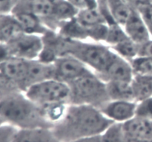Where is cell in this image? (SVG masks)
Masks as SVG:
<instances>
[{"label":"cell","instance_id":"8992f818","mask_svg":"<svg viewBox=\"0 0 152 142\" xmlns=\"http://www.w3.org/2000/svg\"><path fill=\"white\" fill-rule=\"evenodd\" d=\"M13 57L28 60L38 59L43 48L42 36L22 33L7 43Z\"/></svg>","mask_w":152,"mask_h":142},{"label":"cell","instance_id":"836d02e7","mask_svg":"<svg viewBox=\"0 0 152 142\" xmlns=\"http://www.w3.org/2000/svg\"><path fill=\"white\" fill-rule=\"evenodd\" d=\"M138 56L152 57V38L142 45H140Z\"/></svg>","mask_w":152,"mask_h":142},{"label":"cell","instance_id":"2e32d148","mask_svg":"<svg viewBox=\"0 0 152 142\" xmlns=\"http://www.w3.org/2000/svg\"><path fill=\"white\" fill-rule=\"evenodd\" d=\"M52 78H54L53 63H45L38 59L29 60L27 89L36 83Z\"/></svg>","mask_w":152,"mask_h":142},{"label":"cell","instance_id":"603a6c76","mask_svg":"<svg viewBox=\"0 0 152 142\" xmlns=\"http://www.w3.org/2000/svg\"><path fill=\"white\" fill-rule=\"evenodd\" d=\"M69 104H53L42 107V111L47 121L52 127L59 121L65 116Z\"/></svg>","mask_w":152,"mask_h":142},{"label":"cell","instance_id":"6da1fadb","mask_svg":"<svg viewBox=\"0 0 152 142\" xmlns=\"http://www.w3.org/2000/svg\"><path fill=\"white\" fill-rule=\"evenodd\" d=\"M113 123L96 107L70 104L64 117L51 129L59 142H69L102 135Z\"/></svg>","mask_w":152,"mask_h":142},{"label":"cell","instance_id":"f546056e","mask_svg":"<svg viewBox=\"0 0 152 142\" xmlns=\"http://www.w3.org/2000/svg\"><path fill=\"white\" fill-rule=\"evenodd\" d=\"M137 10L140 12L142 17L143 18L151 34L152 33V1H148Z\"/></svg>","mask_w":152,"mask_h":142},{"label":"cell","instance_id":"484cf974","mask_svg":"<svg viewBox=\"0 0 152 142\" xmlns=\"http://www.w3.org/2000/svg\"><path fill=\"white\" fill-rule=\"evenodd\" d=\"M134 74L152 76V57L138 56L131 61Z\"/></svg>","mask_w":152,"mask_h":142},{"label":"cell","instance_id":"d4e9b609","mask_svg":"<svg viewBox=\"0 0 152 142\" xmlns=\"http://www.w3.org/2000/svg\"><path fill=\"white\" fill-rule=\"evenodd\" d=\"M129 38L122 25L117 23L108 25V34H107L105 44L111 47Z\"/></svg>","mask_w":152,"mask_h":142},{"label":"cell","instance_id":"ac0fdd59","mask_svg":"<svg viewBox=\"0 0 152 142\" xmlns=\"http://www.w3.org/2000/svg\"><path fill=\"white\" fill-rule=\"evenodd\" d=\"M131 84L137 103L152 96V76L135 74Z\"/></svg>","mask_w":152,"mask_h":142},{"label":"cell","instance_id":"8fae6325","mask_svg":"<svg viewBox=\"0 0 152 142\" xmlns=\"http://www.w3.org/2000/svg\"><path fill=\"white\" fill-rule=\"evenodd\" d=\"M134 74L130 61L116 54L105 71L96 75L107 83L111 81L131 82Z\"/></svg>","mask_w":152,"mask_h":142},{"label":"cell","instance_id":"1f68e13d","mask_svg":"<svg viewBox=\"0 0 152 142\" xmlns=\"http://www.w3.org/2000/svg\"><path fill=\"white\" fill-rule=\"evenodd\" d=\"M16 3V0H0V15L10 14Z\"/></svg>","mask_w":152,"mask_h":142},{"label":"cell","instance_id":"7a4b0ae2","mask_svg":"<svg viewBox=\"0 0 152 142\" xmlns=\"http://www.w3.org/2000/svg\"><path fill=\"white\" fill-rule=\"evenodd\" d=\"M0 116L18 129L37 127L52 128L41 107L29 99L22 92L0 100Z\"/></svg>","mask_w":152,"mask_h":142},{"label":"cell","instance_id":"cb8c5ba5","mask_svg":"<svg viewBox=\"0 0 152 142\" xmlns=\"http://www.w3.org/2000/svg\"><path fill=\"white\" fill-rule=\"evenodd\" d=\"M101 137L102 142H123L127 136L123 124L113 123L101 135Z\"/></svg>","mask_w":152,"mask_h":142},{"label":"cell","instance_id":"3957f363","mask_svg":"<svg viewBox=\"0 0 152 142\" xmlns=\"http://www.w3.org/2000/svg\"><path fill=\"white\" fill-rule=\"evenodd\" d=\"M67 54L77 57L95 74H99L105 71L116 54L104 43L65 38L63 55Z\"/></svg>","mask_w":152,"mask_h":142},{"label":"cell","instance_id":"e0dca14e","mask_svg":"<svg viewBox=\"0 0 152 142\" xmlns=\"http://www.w3.org/2000/svg\"><path fill=\"white\" fill-rule=\"evenodd\" d=\"M22 33L20 24L11 13L0 15V42L8 43Z\"/></svg>","mask_w":152,"mask_h":142},{"label":"cell","instance_id":"5b68a950","mask_svg":"<svg viewBox=\"0 0 152 142\" xmlns=\"http://www.w3.org/2000/svg\"><path fill=\"white\" fill-rule=\"evenodd\" d=\"M24 93L40 107L59 103L70 104L71 91L69 85L55 78L32 85Z\"/></svg>","mask_w":152,"mask_h":142},{"label":"cell","instance_id":"d6986e66","mask_svg":"<svg viewBox=\"0 0 152 142\" xmlns=\"http://www.w3.org/2000/svg\"><path fill=\"white\" fill-rule=\"evenodd\" d=\"M106 87L110 101H135L131 82H107Z\"/></svg>","mask_w":152,"mask_h":142},{"label":"cell","instance_id":"4dcf8cb0","mask_svg":"<svg viewBox=\"0 0 152 142\" xmlns=\"http://www.w3.org/2000/svg\"><path fill=\"white\" fill-rule=\"evenodd\" d=\"M78 10L97 7V0H67Z\"/></svg>","mask_w":152,"mask_h":142},{"label":"cell","instance_id":"ba28073f","mask_svg":"<svg viewBox=\"0 0 152 142\" xmlns=\"http://www.w3.org/2000/svg\"><path fill=\"white\" fill-rule=\"evenodd\" d=\"M29 60L12 57L0 65V71L22 92L27 89Z\"/></svg>","mask_w":152,"mask_h":142},{"label":"cell","instance_id":"7c38bea8","mask_svg":"<svg viewBox=\"0 0 152 142\" xmlns=\"http://www.w3.org/2000/svg\"><path fill=\"white\" fill-rule=\"evenodd\" d=\"M11 14L20 24L24 33L43 36L50 30L39 18L23 7L15 5Z\"/></svg>","mask_w":152,"mask_h":142},{"label":"cell","instance_id":"7402d4cb","mask_svg":"<svg viewBox=\"0 0 152 142\" xmlns=\"http://www.w3.org/2000/svg\"><path fill=\"white\" fill-rule=\"evenodd\" d=\"M111 49L117 55L131 62L132 60L138 57L140 45L137 44L130 39H127L124 41L111 46Z\"/></svg>","mask_w":152,"mask_h":142},{"label":"cell","instance_id":"d590c367","mask_svg":"<svg viewBox=\"0 0 152 142\" xmlns=\"http://www.w3.org/2000/svg\"><path fill=\"white\" fill-rule=\"evenodd\" d=\"M123 142H143V141H138V140L134 139V138H129V137H126V138L125 139V141Z\"/></svg>","mask_w":152,"mask_h":142},{"label":"cell","instance_id":"9a60e30c","mask_svg":"<svg viewBox=\"0 0 152 142\" xmlns=\"http://www.w3.org/2000/svg\"><path fill=\"white\" fill-rule=\"evenodd\" d=\"M12 142H59L51 128L19 129Z\"/></svg>","mask_w":152,"mask_h":142},{"label":"cell","instance_id":"f1b7e54d","mask_svg":"<svg viewBox=\"0 0 152 142\" xmlns=\"http://www.w3.org/2000/svg\"><path fill=\"white\" fill-rule=\"evenodd\" d=\"M18 128L8 123H4L0 125V142H12Z\"/></svg>","mask_w":152,"mask_h":142},{"label":"cell","instance_id":"ffe728a7","mask_svg":"<svg viewBox=\"0 0 152 142\" xmlns=\"http://www.w3.org/2000/svg\"><path fill=\"white\" fill-rule=\"evenodd\" d=\"M56 32L69 40L82 41L88 40L87 29L77 20L76 17L62 23Z\"/></svg>","mask_w":152,"mask_h":142},{"label":"cell","instance_id":"9c48e42d","mask_svg":"<svg viewBox=\"0 0 152 142\" xmlns=\"http://www.w3.org/2000/svg\"><path fill=\"white\" fill-rule=\"evenodd\" d=\"M56 0H16V5L27 9L39 18L48 29L56 31L53 16Z\"/></svg>","mask_w":152,"mask_h":142},{"label":"cell","instance_id":"d6a6232c","mask_svg":"<svg viewBox=\"0 0 152 142\" xmlns=\"http://www.w3.org/2000/svg\"><path fill=\"white\" fill-rule=\"evenodd\" d=\"M10 48L7 43L0 42V65L12 57Z\"/></svg>","mask_w":152,"mask_h":142},{"label":"cell","instance_id":"5bb4252c","mask_svg":"<svg viewBox=\"0 0 152 142\" xmlns=\"http://www.w3.org/2000/svg\"><path fill=\"white\" fill-rule=\"evenodd\" d=\"M123 27L129 38L138 45L143 44L151 38L143 18L135 9Z\"/></svg>","mask_w":152,"mask_h":142},{"label":"cell","instance_id":"e575fe53","mask_svg":"<svg viewBox=\"0 0 152 142\" xmlns=\"http://www.w3.org/2000/svg\"><path fill=\"white\" fill-rule=\"evenodd\" d=\"M69 142H102V137L100 135H96V136L87 137V138H80V139L74 140Z\"/></svg>","mask_w":152,"mask_h":142},{"label":"cell","instance_id":"83f0119b","mask_svg":"<svg viewBox=\"0 0 152 142\" xmlns=\"http://www.w3.org/2000/svg\"><path fill=\"white\" fill-rule=\"evenodd\" d=\"M136 116L152 120V96L137 103Z\"/></svg>","mask_w":152,"mask_h":142},{"label":"cell","instance_id":"52a82bcc","mask_svg":"<svg viewBox=\"0 0 152 142\" xmlns=\"http://www.w3.org/2000/svg\"><path fill=\"white\" fill-rule=\"evenodd\" d=\"M54 78L69 84L77 79L93 71L72 55L61 56L53 63Z\"/></svg>","mask_w":152,"mask_h":142},{"label":"cell","instance_id":"277c9868","mask_svg":"<svg viewBox=\"0 0 152 142\" xmlns=\"http://www.w3.org/2000/svg\"><path fill=\"white\" fill-rule=\"evenodd\" d=\"M70 104H85L100 110L110 101L106 83L94 71L88 73L69 84Z\"/></svg>","mask_w":152,"mask_h":142},{"label":"cell","instance_id":"30bf717a","mask_svg":"<svg viewBox=\"0 0 152 142\" xmlns=\"http://www.w3.org/2000/svg\"><path fill=\"white\" fill-rule=\"evenodd\" d=\"M137 104L134 101H109L100 110L114 123L123 124L136 116Z\"/></svg>","mask_w":152,"mask_h":142},{"label":"cell","instance_id":"8d00e7d4","mask_svg":"<svg viewBox=\"0 0 152 142\" xmlns=\"http://www.w3.org/2000/svg\"><path fill=\"white\" fill-rule=\"evenodd\" d=\"M4 123H6L5 121H4V119H3L2 118H1V116H0V125L2 124H4Z\"/></svg>","mask_w":152,"mask_h":142},{"label":"cell","instance_id":"4316f807","mask_svg":"<svg viewBox=\"0 0 152 142\" xmlns=\"http://www.w3.org/2000/svg\"><path fill=\"white\" fill-rule=\"evenodd\" d=\"M22 92L19 90L7 77L0 71V100L13 95L16 92Z\"/></svg>","mask_w":152,"mask_h":142},{"label":"cell","instance_id":"4fadbf2b","mask_svg":"<svg viewBox=\"0 0 152 142\" xmlns=\"http://www.w3.org/2000/svg\"><path fill=\"white\" fill-rule=\"evenodd\" d=\"M126 136L143 142H152V120L134 116L123 124Z\"/></svg>","mask_w":152,"mask_h":142},{"label":"cell","instance_id":"44dd1931","mask_svg":"<svg viewBox=\"0 0 152 142\" xmlns=\"http://www.w3.org/2000/svg\"><path fill=\"white\" fill-rule=\"evenodd\" d=\"M76 19L86 28H91L99 24L107 23L105 17L98 7L79 10Z\"/></svg>","mask_w":152,"mask_h":142}]
</instances>
